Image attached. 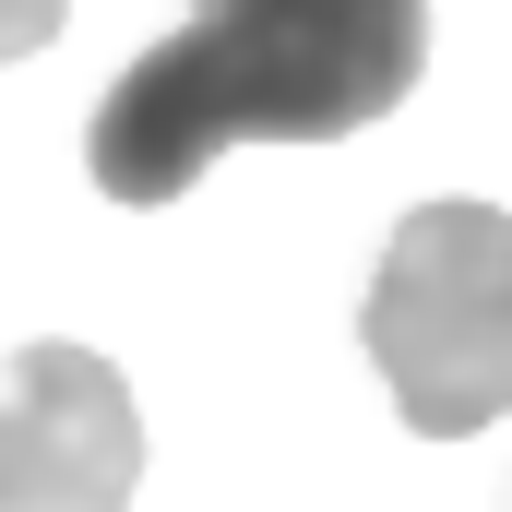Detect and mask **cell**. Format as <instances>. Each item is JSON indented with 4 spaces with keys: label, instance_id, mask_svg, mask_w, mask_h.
<instances>
[{
    "label": "cell",
    "instance_id": "obj_1",
    "mask_svg": "<svg viewBox=\"0 0 512 512\" xmlns=\"http://www.w3.org/2000/svg\"><path fill=\"white\" fill-rule=\"evenodd\" d=\"M429 72V0H191L84 131L108 203H179L227 143H346Z\"/></svg>",
    "mask_w": 512,
    "mask_h": 512
},
{
    "label": "cell",
    "instance_id": "obj_2",
    "mask_svg": "<svg viewBox=\"0 0 512 512\" xmlns=\"http://www.w3.org/2000/svg\"><path fill=\"white\" fill-rule=\"evenodd\" d=\"M370 358H382L405 429L429 441H477L512 393V227L501 203H429L393 227L370 310H358Z\"/></svg>",
    "mask_w": 512,
    "mask_h": 512
},
{
    "label": "cell",
    "instance_id": "obj_3",
    "mask_svg": "<svg viewBox=\"0 0 512 512\" xmlns=\"http://www.w3.org/2000/svg\"><path fill=\"white\" fill-rule=\"evenodd\" d=\"M143 405L96 346H24L0 370V512H131Z\"/></svg>",
    "mask_w": 512,
    "mask_h": 512
},
{
    "label": "cell",
    "instance_id": "obj_4",
    "mask_svg": "<svg viewBox=\"0 0 512 512\" xmlns=\"http://www.w3.org/2000/svg\"><path fill=\"white\" fill-rule=\"evenodd\" d=\"M60 12H72V0H0V60H36V48L60 36Z\"/></svg>",
    "mask_w": 512,
    "mask_h": 512
}]
</instances>
